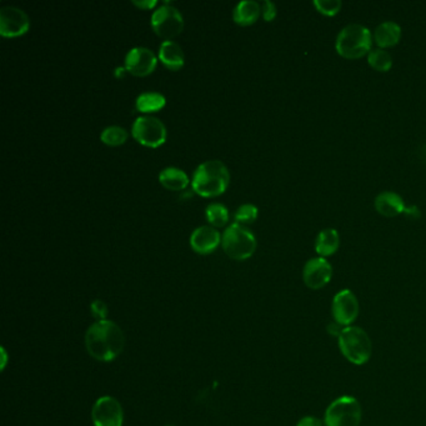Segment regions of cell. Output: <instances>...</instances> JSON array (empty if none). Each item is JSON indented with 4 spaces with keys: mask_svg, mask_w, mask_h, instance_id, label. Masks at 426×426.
Here are the masks:
<instances>
[{
    "mask_svg": "<svg viewBox=\"0 0 426 426\" xmlns=\"http://www.w3.org/2000/svg\"><path fill=\"white\" fill-rule=\"evenodd\" d=\"M166 426H173V425H166Z\"/></svg>",
    "mask_w": 426,
    "mask_h": 426,
    "instance_id": "36",
    "label": "cell"
},
{
    "mask_svg": "<svg viewBox=\"0 0 426 426\" xmlns=\"http://www.w3.org/2000/svg\"><path fill=\"white\" fill-rule=\"evenodd\" d=\"M230 181V173L226 165L220 160H206L198 165L193 179L191 186L193 191L201 196H220L226 191Z\"/></svg>",
    "mask_w": 426,
    "mask_h": 426,
    "instance_id": "2",
    "label": "cell"
},
{
    "mask_svg": "<svg viewBox=\"0 0 426 426\" xmlns=\"http://www.w3.org/2000/svg\"><path fill=\"white\" fill-rule=\"evenodd\" d=\"M257 213L259 211L254 204H243L236 209L235 215H234L235 223H239V224L252 223L257 219Z\"/></svg>",
    "mask_w": 426,
    "mask_h": 426,
    "instance_id": "26",
    "label": "cell"
},
{
    "mask_svg": "<svg viewBox=\"0 0 426 426\" xmlns=\"http://www.w3.org/2000/svg\"><path fill=\"white\" fill-rule=\"evenodd\" d=\"M125 345L123 330L112 320L95 321L85 333L89 355L98 361L109 363L122 354Z\"/></svg>",
    "mask_w": 426,
    "mask_h": 426,
    "instance_id": "1",
    "label": "cell"
},
{
    "mask_svg": "<svg viewBox=\"0 0 426 426\" xmlns=\"http://www.w3.org/2000/svg\"><path fill=\"white\" fill-rule=\"evenodd\" d=\"M132 134L140 144L156 148L166 139V128L161 120L151 115H142L134 120Z\"/></svg>",
    "mask_w": 426,
    "mask_h": 426,
    "instance_id": "8",
    "label": "cell"
},
{
    "mask_svg": "<svg viewBox=\"0 0 426 426\" xmlns=\"http://www.w3.org/2000/svg\"><path fill=\"white\" fill-rule=\"evenodd\" d=\"M363 409L354 396L343 395L331 401L324 414L325 426H360Z\"/></svg>",
    "mask_w": 426,
    "mask_h": 426,
    "instance_id": "6",
    "label": "cell"
},
{
    "mask_svg": "<svg viewBox=\"0 0 426 426\" xmlns=\"http://www.w3.org/2000/svg\"><path fill=\"white\" fill-rule=\"evenodd\" d=\"M373 31L363 24L345 26L335 41V49L345 59H360L369 54L373 49Z\"/></svg>",
    "mask_w": 426,
    "mask_h": 426,
    "instance_id": "3",
    "label": "cell"
},
{
    "mask_svg": "<svg viewBox=\"0 0 426 426\" xmlns=\"http://www.w3.org/2000/svg\"><path fill=\"white\" fill-rule=\"evenodd\" d=\"M340 247L339 233L334 228H326L319 233L315 239V252L319 257H328L334 255Z\"/></svg>",
    "mask_w": 426,
    "mask_h": 426,
    "instance_id": "18",
    "label": "cell"
},
{
    "mask_svg": "<svg viewBox=\"0 0 426 426\" xmlns=\"http://www.w3.org/2000/svg\"><path fill=\"white\" fill-rule=\"evenodd\" d=\"M406 218H409L411 220H417L421 218L420 208L417 206H406L405 211L403 213Z\"/></svg>",
    "mask_w": 426,
    "mask_h": 426,
    "instance_id": "30",
    "label": "cell"
},
{
    "mask_svg": "<svg viewBox=\"0 0 426 426\" xmlns=\"http://www.w3.org/2000/svg\"><path fill=\"white\" fill-rule=\"evenodd\" d=\"M31 26V19L26 11L18 6H3L0 9V33L13 38L23 36Z\"/></svg>",
    "mask_w": 426,
    "mask_h": 426,
    "instance_id": "12",
    "label": "cell"
},
{
    "mask_svg": "<svg viewBox=\"0 0 426 426\" xmlns=\"http://www.w3.org/2000/svg\"><path fill=\"white\" fill-rule=\"evenodd\" d=\"M359 300L351 290L343 289L335 294L331 302V315L335 323L341 326H351L359 316Z\"/></svg>",
    "mask_w": 426,
    "mask_h": 426,
    "instance_id": "9",
    "label": "cell"
},
{
    "mask_svg": "<svg viewBox=\"0 0 426 426\" xmlns=\"http://www.w3.org/2000/svg\"><path fill=\"white\" fill-rule=\"evenodd\" d=\"M133 4L142 9H153L158 4V1L156 0H133Z\"/></svg>",
    "mask_w": 426,
    "mask_h": 426,
    "instance_id": "31",
    "label": "cell"
},
{
    "mask_svg": "<svg viewBox=\"0 0 426 426\" xmlns=\"http://www.w3.org/2000/svg\"><path fill=\"white\" fill-rule=\"evenodd\" d=\"M401 26L395 21H386L380 23L373 31V41L378 48H391L401 39Z\"/></svg>",
    "mask_w": 426,
    "mask_h": 426,
    "instance_id": "16",
    "label": "cell"
},
{
    "mask_svg": "<svg viewBox=\"0 0 426 426\" xmlns=\"http://www.w3.org/2000/svg\"><path fill=\"white\" fill-rule=\"evenodd\" d=\"M343 329H344V326H341L339 324L335 323L334 320L328 325L329 334L331 335V336H336V338H339V335L341 334Z\"/></svg>",
    "mask_w": 426,
    "mask_h": 426,
    "instance_id": "32",
    "label": "cell"
},
{
    "mask_svg": "<svg viewBox=\"0 0 426 426\" xmlns=\"http://www.w3.org/2000/svg\"><path fill=\"white\" fill-rule=\"evenodd\" d=\"M220 242V233L211 225L199 226L191 233V247L199 254H209L214 252Z\"/></svg>",
    "mask_w": 426,
    "mask_h": 426,
    "instance_id": "14",
    "label": "cell"
},
{
    "mask_svg": "<svg viewBox=\"0 0 426 426\" xmlns=\"http://www.w3.org/2000/svg\"><path fill=\"white\" fill-rule=\"evenodd\" d=\"M333 272V267L326 257H311L304 265V284L311 290L325 288L331 282Z\"/></svg>",
    "mask_w": 426,
    "mask_h": 426,
    "instance_id": "11",
    "label": "cell"
},
{
    "mask_svg": "<svg viewBox=\"0 0 426 426\" xmlns=\"http://www.w3.org/2000/svg\"><path fill=\"white\" fill-rule=\"evenodd\" d=\"M127 139H128V132L123 127H119V125L107 127L100 134V140L105 144L112 145V147L123 144Z\"/></svg>",
    "mask_w": 426,
    "mask_h": 426,
    "instance_id": "23",
    "label": "cell"
},
{
    "mask_svg": "<svg viewBox=\"0 0 426 426\" xmlns=\"http://www.w3.org/2000/svg\"><path fill=\"white\" fill-rule=\"evenodd\" d=\"M262 14L265 21H274L277 14V6L270 0H264L262 3Z\"/></svg>",
    "mask_w": 426,
    "mask_h": 426,
    "instance_id": "28",
    "label": "cell"
},
{
    "mask_svg": "<svg viewBox=\"0 0 426 426\" xmlns=\"http://www.w3.org/2000/svg\"><path fill=\"white\" fill-rule=\"evenodd\" d=\"M422 156H424V159L426 161V145L424 147V150H422Z\"/></svg>",
    "mask_w": 426,
    "mask_h": 426,
    "instance_id": "35",
    "label": "cell"
},
{
    "mask_svg": "<svg viewBox=\"0 0 426 426\" xmlns=\"http://www.w3.org/2000/svg\"><path fill=\"white\" fill-rule=\"evenodd\" d=\"M324 421L320 420L319 417H315V416L307 415L302 417L300 420L298 421V424L297 426H324Z\"/></svg>",
    "mask_w": 426,
    "mask_h": 426,
    "instance_id": "29",
    "label": "cell"
},
{
    "mask_svg": "<svg viewBox=\"0 0 426 426\" xmlns=\"http://www.w3.org/2000/svg\"><path fill=\"white\" fill-rule=\"evenodd\" d=\"M92 420L94 426H123V408L113 396L99 398L92 405Z\"/></svg>",
    "mask_w": 426,
    "mask_h": 426,
    "instance_id": "10",
    "label": "cell"
},
{
    "mask_svg": "<svg viewBox=\"0 0 426 426\" xmlns=\"http://www.w3.org/2000/svg\"><path fill=\"white\" fill-rule=\"evenodd\" d=\"M90 310H92V316L97 319V321L100 320H107L108 316L109 309L108 305L104 303L103 300H94L92 305H90Z\"/></svg>",
    "mask_w": 426,
    "mask_h": 426,
    "instance_id": "27",
    "label": "cell"
},
{
    "mask_svg": "<svg viewBox=\"0 0 426 426\" xmlns=\"http://www.w3.org/2000/svg\"><path fill=\"white\" fill-rule=\"evenodd\" d=\"M206 215L211 225L223 226L229 220V211L220 203H211L206 206Z\"/></svg>",
    "mask_w": 426,
    "mask_h": 426,
    "instance_id": "24",
    "label": "cell"
},
{
    "mask_svg": "<svg viewBox=\"0 0 426 426\" xmlns=\"http://www.w3.org/2000/svg\"><path fill=\"white\" fill-rule=\"evenodd\" d=\"M221 245L228 257L235 260H245L257 250V238L247 226L231 223L223 233Z\"/></svg>",
    "mask_w": 426,
    "mask_h": 426,
    "instance_id": "5",
    "label": "cell"
},
{
    "mask_svg": "<svg viewBox=\"0 0 426 426\" xmlns=\"http://www.w3.org/2000/svg\"><path fill=\"white\" fill-rule=\"evenodd\" d=\"M376 211L386 218L400 215L405 211V203L398 193L394 191H381L374 201Z\"/></svg>",
    "mask_w": 426,
    "mask_h": 426,
    "instance_id": "15",
    "label": "cell"
},
{
    "mask_svg": "<svg viewBox=\"0 0 426 426\" xmlns=\"http://www.w3.org/2000/svg\"><path fill=\"white\" fill-rule=\"evenodd\" d=\"M124 63V67L127 68L129 73L138 77H144L154 70L158 59L149 48L134 46L127 53Z\"/></svg>",
    "mask_w": 426,
    "mask_h": 426,
    "instance_id": "13",
    "label": "cell"
},
{
    "mask_svg": "<svg viewBox=\"0 0 426 426\" xmlns=\"http://www.w3.org/2000/svg\"><path fill=\"white\" fill-rule=\"evenodd\" d=\"M159 181L170 191H183L189 185V176L180 168L168 166L160 171Z\"/></svg>",
    "mask_w": 426,
    "mask_h": 426,
    "instance_id": "20",
    "label": "cell"
},
{
    "mask_svg": "<svg viewBox=\"0 0 426 426\" xmlns=\"http://www.w3.org/2000/svg\"><path fill=\"white\" fill-rule=\"evenodd\" d=\"M262 13V6L255 0H242L233 11V18L240 26H250L257 21Z\"/></svg>",
    "mask_w": 426,
    "mask_h": 426,
    "instance_id": "19",
    "label": "cell"
},
{
    "mask_svg": "<svg viewBox=\"0 0 426 426\" xmlns=\"http://www.w3.org/2000/svg\"><path fill=\"white\" fill-rule=\"evenodd\" d=\"M313 6L324 16H334L339 13L343 3L340 0H314Z\"/></svg>",
    "mask_w": 426,
    "mask_h": 426,
    "instance_id": "25",
    "label": "cell"
},
{
    "mask_svg": "<svg viewBox=\"0 0 426 426\" xmlns=\"http://www.w3.org/2000/svg\"><path fill=\"white\" fill-rule=\"evenodd\" d=\"M370 67L378 72H389L393 67V57L390 53L383 48H373L368 54Z\"/></svg>",
    "mask_w": 426,
    "mask_h": 426,
    "instance_id": "22",
    "label": "cell"
},
{
    "mask_svg": "<svg viewBox=\"0 0 426 426\" xmlns=\"http://www.w3.org/2000/svg\"><path fill=\"white\" fill-rule=\"evenodd\" d=\"M128 72L127 70V68L125 67H117L115 68V70H114V74H115V77L117 78H123L124 74Z\"/></svg>",
    "mask_w": 426,
    "mask_h": 426,
    "instance_id": "33",
    "label": "cell"
},
{
    "mask_svg": "<svg viewBox=\"0 0 426 426\" xmlns=\"http://www.w3.org/2000/svg\"><path fill=\"white\" fill-rule=\"evenodd\" d=\"M160 62L171 70H179L184 65V52L174 41H164L159 46Z\"/></svg>",
    "mask_w": 426,
    "mask_h": 426,
    "instance_id": "17",
    "label": "cell"
},
{
    "mask_svg": "<svg viewBox=\"0 0 426 426\" xmlns=\"http://www.w3.org/2000/svg\"><path fill=\"white\" fill-rule=\"evenodd\" d=\"M1 356H3V363H1V370L6 369V360H8V354H6V349L1 348Z\"/></svg>",
    "mask_w": 426,
    "mask_h": 426,
    "instance_id": "34",
    "label": "cell"
},
{
    "mask_svg": "<svg viewBox=\"0 0 426 426\" xmlns=\"http://www.w3.org/2000/svg\"><path fill=\"white\" fill-rule=\"evenodd\" d=\"M166 99L163 94L158 92H144L139 94L135 100V108L142 113H151L160 110L164 107Z\"/></svg>",
    "mask_w": 426,
    "mask_h": 426,
    "instance_id": "21",
    "label": "cell"
},
{
    "mask_svg": "<svg viewBox=\"0 0 426 426\" xmlns=\"http://www.w3.org/2000/svg\"><path fill=\"white\" fill-rule=\"evenodd\" d=\"M150 21L155 33L164 38L165 41H171L175 36H179L184 26L181 13L175 6L168 4V1L153 11Z\"/></svg>",
    "mask_w": 426,
    "mask_h": 426,
    "instance_id": "7",
    "label": "cell"
},
{
    "mask_svg": "<svg viewBox=\"0 0 426 426\" xmlns=\"http://www.w3.org/2000/svg\"><path fill=\"white\" fill-rule=\"evenodd\" d=\"M341 354L349 363L365 365L373 355V343L364 329L360 326H346L338 338Z\"/></svg>",
    "mask_w": 426,
    "mask_h": 426,
    "instance_id": "4",
    "label": "cell"
}]
</instances>
